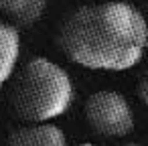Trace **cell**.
Listing matches in <instances>:
<instances>
[{"instance_id": "9c48e42d", "label": "cell", "mask_w": 148, "mask_h": 146, "mask_svg": "<svg viewBox=\"0 0 148 146\" xmlns=\"http://www.w3.org/2000/svg\"><path fill=\"white\" fill-rule=\"evenodd\" d=\"M124 146H140V144H136V142H130V144H124Z\"/></svg>"}, {"instance_id": "7a4b0ae2", "label": "cell", "mask_w": 148, "mask_h": 146, "mask_svg": "<svg viewBox=\"0 0 148 146\" xmlns=\"http://www.w3.org/2000/svg\"><path fill=\"white\" fill-rule=\"evenodd\" d=\"M71 75L47 57L29 59L10 87V110L27 124H43L61 118L73 104Z\"/></svg>"}, {"instance_id": "52a82bcc", "label": "cell", "mask_w": 148, "mask_h": 146, "mask_svg": "<svg viewBox=\"0 0 148 146\" xmlns=\"http://www.w3.org/2000/svg\"><path fill=\"white\" fill-rule=\"evenodd\" d=\"M138 97L142 99V104L148 106V69L142 73V77L138 81Z\"/></svg>"}, {"instance_id": "8992f818", "label": "cell", "mask_w": 148, "mask_h": 146, "mask_svg": "<svg viewBox=\"0 0 148 146\" xmlns=\"http://www.w3.org/2000/svg\"><path fill=\"white\" fill-rule=\"evenodd\" d=\"M47 10V0H0V14L12 25L29 29L41 21Z\"/></svg>"}, {"instance_id": "6da1fadb", "label": "cell", "mask_w": 148, "mask_h": 146, "mask_svg": "<svg viewBox=\"0 0 148 146\" xmlns=\"http://www.w3.org/2000/svg\"><path fill=\"white\" fill-rule=\"evenodd\" d=\"M63 55L93 71H128L148 47L144 14L128 2L87 4L71 10L57 31Z\"/></svg>"}, {"instance_id": "3957f363", "label": "cell", "mask_w": 148, "mask_h": 146, "mask_svg": "<svg viewBox=\"0 0 148 146\" xmlns=\"http://www.w3.org/2000/svg\"><path fill=\"white\" fill-rule=\"evenodd\" d=\"M85 120L93 132L106 138H122L134 128V114L128 99L118 91H95L85 101Z\"/></svg>"}, {"instance_id": "277c9868", "label": "cell", "mask_w": 148, "mask_h": 146, "mask_svg": "<svg viewBox=\"0 0 148 146\" xmlns=\"http://www.w3.org/2000/svg\"><path fill=\"white\" fill-rule=\"evenodd\" d=\"M8 146H67V136L51 122L27 124L10 132Z\"/></svg>"}, {"instance_id": "5b68a950", "label": "cell", "mask_w": 148, "mask_h": 146, "mask_svg": "<svg viewBox=\"0 0 148 146\" xmlns=\"http://www.w3.org/2000/svg\"><path fill=\"white\" fill-rule=\"evenodd\" d=\"M18 57H21L18 27L6 21H0V89L14 75Z\"/></svg>"}, {"instance_id": "ba28073f", "label": "cell", "mask_w": 148, "mask_h": 146, "mask_svg": "<svg viewBox=\"0 0 148 146\" xmlns=\"http://www.w3.org/2000/svg\"><path fill=\"white\" fill-rule=\"evenodd\" d=\"M75 146H95V144H91V142H81V144H75Z\"/></svg>"}]
</instances>
